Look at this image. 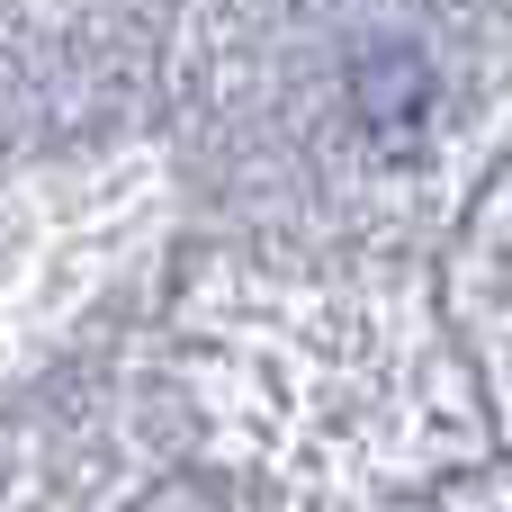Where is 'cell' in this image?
Segmentation results:
<instances>
[{"mask_svg":"<svg viewBox=\"0 0 512 512\" xmlns=\"http://www.w3.org/2000/svg\"><path fill=\"white\" fill-rule=\"evenodd\" d=\"M351 108H360V126L369 135H405V126H423V108H432V63L414 54V45H369L360 63H351Z\"/></svg>","mask_w":512,"mask_h":512,"instance_id":"6da1fadb","label":"cell"}]
</instances>
